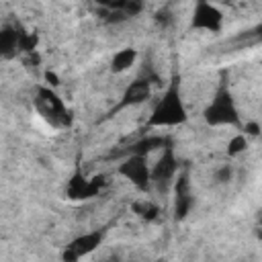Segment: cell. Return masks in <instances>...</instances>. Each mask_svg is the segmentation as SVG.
Instances as JSON below:
<instances>
[{"mask_svg": "<svg viewBox=\"0 0 262 262\" xmlns=\"http://www.w3.org/2000/svg\"><path fill=\"white\" fill-rule=\"evenodd\" d=\"M119 174L125 176L133 186H137L139 190H147L151 186V174H149V166L145 164V158L141 156H127L121 164H119Z\"/></svg>", "mask_w": 262, "mask_h": 262, "instance_id": "5b68a950", "label": "cell"}, {"mask_svg": "<svg viewBox=\"0 0 262 262\" xmlns=\"http://www.w3.org/2000/svg\"><path fill=\"white\" fill-rule=\"evenodd\" d=\"M35 108L37 113L51 125V127H68L72 123L70 111L66 108L63 100L53 92L49 86H39L35 96Z\"/></svg>", "mask_w": 262, "mask_h": 262, "instance_id": "7a4b0ae2", "label": "cell"}, {"mask_svg": "<svg viewBox=\"0 0 262 262\" xmlns=\"http://www.w3.org/2000/svg\"><path fill=\"white\" fill-rule=\"evenodd\" d=\"M192 205H194V199H192L188 176L180 174L178 180H176V186H174V217L176 219H184L190 213Z\"/></svg>", "mask_w": 262, "mask_h": 262, "instance_id": "30bf717a", "label": "cell"}, {"mask_svg": "<svg viewBox=\"0 0 262 262\" xmlns=\"http://www.w3.org/2000/svg\"><path fill=\"white\" fill-rule=\"evenodd\" d=\"M178 172V160L174 156V149L172 145L168 143L162 151V156L158 158V162L154 164V168H149V174H151V182L158 184L160 188L166 186Z\"/></svg>", "mask_w": 262, "mask_h": 262, "instance_id": "ba28073f", "label": "cell"}, {"mask_svg": "<svg viewBox=\"0 0 262 262\" xmlns=\"http://www.w3.org/2000/svg\"><path fill=\"white\" fill-rule=\"evenodd\" d=\"M170 141L166 139V137H162V135H145V137H141V139H137V141H133L127 149H123V151H117V154H113V156H141V158H145L147 154H151L154 149H158V147H166Z\"/></svg>", "mask_w": 262, "mask_h": 262, "instance_id": "8fae6325", "label": "cell"}, {"mask_svg": "<svg viewBox=\"0 0 262 262\" xmlns=\"http://www.w3.org/2000/svg\"><path fill=\"white\" fill-rule=\"evenodd\" d=\"M100 242H102V231L82 233V235L74 237V239L66 246V250H63V254H61V260H63V262H78L80 258L92 254V252L100 246Z\"/></svg>", "mask_w": 262, "mask_h": 262, "instance_id": "8992f818", "label": "cell"}, {"mask_svg": "<svg viewBox=\"0 0 262 262\" xmlns=\"http://www.w3.org/2000/svg\"><path fill=\"white\" fill-rule=\"evenodd\" d=\"M133 213L145 221H154L160 215V207L151 201H137V203H133Z\"/></svg>", "mask_w": 262, "mask_h": 262, "instance_id": "5bb4252c", "label": "cell"}, {"mask_svg": "<svg viewBox=\"0 0 262 262\" xmlns=\"http://www.w3.org/2000/svg\"><path fill=\"white\" fill-rule=\"evenodd\" d=\"M156 80H158V76L147 74V76H139L135 82H131V84L125 88V92H123L119 104L115 106L113 115L119 113V111H123V108H127V106H137V104L145 102V100L151 96V86H154Z\"/></svg>", "mask_w": 262, "mask_h": 262, "instance_id": "277c9868", "label": "cell"}, {"mask_svg": "<svg viewBox=\"0 0 262 262\" xmlns=\"http://www.w3.org/2000/svg\"><path fill=\"white\" fill-rule=\"evenodd\" d=\"M246 147H248V137L244 133L233 135L227 143V156H239L242 151H246Z\"/></svg>", "mask_w": 262, "mask_h": 262, "instance_id": "9a60e30c", "label": "cell"}, {"mask_svg": "<svg viewBox=\"0 0 262 262\" xmlns=\"http://www.w3.org/2000/svg\"><path fill=\"white\" fill-rule=\"evenodd\" d=\"M135 59H137V51H135L133 47H125V49H121V51H117V53L113 55L111 70H113L115 74H121V72L129 70V68L135 63Z\"/></svg>", "mask_w": 262, "mask_h": 262, "instance_id": "4fadbf2b", "label": "cell"}, {"mask_svg": "<svg viewBox=\"0 0 262 262\" xmlns=\"http://www.w3.org/2000/svg\"><path fill=\"white\" fill-rule=\"evenodd\" d=\"M233 178V168L229 166V164H225V166H221L217 172H215V180L219 182V184H227L229 180Z\"/></svg>", "mask_w": 262, "mask_h": 262, "instance_id": "2e32d148", "label": "cell"}, {"mask_svg": "<svg viewBox=\"0 0 262 262\" xmlns=\"http://www.w3.org/2000/svg\"><path fill=\"white\" fill-rule=\"evenodd\" d=\"M45 80H47V86H49V88H53V86L59 84V80H57V76H55L53 72H47V74H45Z\"/></svg>", "mask_w": 262, "mask_h": 262, "instance_id": "ac0fdd59", "label": "cell"}, {"mask_svg": "<svg viewBox=\"0 0 262 262\" xmlns=\"http://www.w3.org/2000/svg\"><path fill=\"white\" fill-rule=\"evenodd\" d=\"M223 25V14L217 6L209 4V2H199L194 6L192 12V29H201V31H211L217 33Z\"/></svg>", "mask_w": 262, "mask_h": 262, "instance_id": "9c48e42d", "label": "cell"}, {"mask_svg": "<svg viewBox=\"0 0 262 262\" xmlns=\"http://www.w3.org/2000/svg\"><path fill=\"white\" fill-rule=\"evenodd\" d=\"M18 37L20 31H16L14 27L0 29V57H10L18 51Z\"/></svg>", "mask_w": 262, "mask_h": 262, "instance_id": "7c38bea8", "label": "cell"}, {"mask_svg": "<svg viewBox=\"0 0 262 262\" xmlns=\"http://www.w3.org/2000/svg\"><path fill=\"white\" fill-rule=\"evenodd\" d=\"M258 133H260V125H258L256 121H254V123H248V125H246V133H244L246 137H248V135H254V137H256Z\"/></svg>", "mask_w": 262, "mask_h": 262, "instance_id": "e0dca14e", "label": "cell"}, {"mask_svg": "<svg viewBox=\"0 0 262 262\" xmlns=\"http://www.w3.org/2000/svg\"><path fill=\"white\" fill-rule=\"evenodd\" d=\"M188 115L180 96L178 82H172L164 96L158 100V104L151 111V117L147 119V127H174L180 123H186Z\"/></svg>", "mask_w": 262, "mask_h": 262, "instance_id": "6da1fadb", "label": "cell"}, {"mask_svg": "<svg viewBox=\"0 0 262 262\" xmlns=\"http://www.w3.org/2000/svg\"><path fill=\"white\" fill-rule=\"evenodd\" d=\"M106 184L104 176H94V178H84L80 172H76L70 182H68V196L74 199V201H86V199H92L96 196L102 186Z\"/></svg>", "mask_w": 262, "mask_h": 262, "instance_id": "52a82bcc", "label": "cell"}, {"mask_svg": "<svg viewBox=\"0 0 262 262\" xmlns=\"http://www.w3.org/2000/svg\"><path fill=\"white\" fill-rule=\"evenodd\" d=\"M205 121L211 127L221 125H239V115L233 102V96L227 88H219L211 104L205 108Z\"/></svg>", "mask_w": 262, "mask_h": 262, "instance_id": "3957f363", "label": "cell"}]
</instances>
